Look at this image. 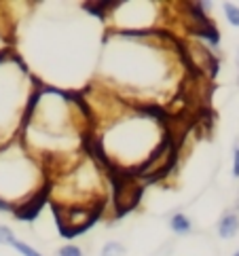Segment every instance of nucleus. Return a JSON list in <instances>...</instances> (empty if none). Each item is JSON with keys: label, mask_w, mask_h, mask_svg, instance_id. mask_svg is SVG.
<instances>
[{"label": "nucleus", "mask_w": 239, "mask_h": 256, "mask_svg": "<svg viewBox=\"0 0 239 256\" xmlns=\"http://www.w3.org/2000/svg\"><path fill=\"white\" fill-rule=\"evenodd\" d=\"M53 208L64 237H74L78 233H85L98 220L100 210H102V206H70V208L53 206Z\"/></svg>", "instance_id": "f257e3e1"}, {"label": "nucleus", "mask_w": 239, "mask_h": 256, "mask_svg": "<svg viewBox=\"0 0 239 256\" xmlns=\"http://www.w3.org/2000/svg\"><path fill=\"white\" fill-rule=\"evenodd\" d=\"M142 186L138 184V180L134 178H121V184L116 186V208L118 214H127L130 210H134L140 201Z\"/></svg>", "instance_id": "f03ea898"}, {"label": "nucleus", "mask_w": 239, "mask_h": 256, "mask_svg": "<svg viewBox=\"0 0 239 256\" xmlns=\"http://www.w3.org/2000/svg\"><path fill=\"white\" fill-rule=\"evenodd\" d=\"M239 233V218L235 214H224L218 222V235L222 240H231Z\"/></svg>", "instance_id": "7ed1b4c3"}, {"label": "nucleus", "mask_w": 239, "mask_h": 256, "mask_svg": "<svg viewBox=\"0 0 239 256\" xmlns=\"http://www.w3.org/2000/svg\"><path fill=\"white\" fill-rule=\"evenodd\" d=\"M170 226H172V231L176 233V235H188L192 231L190 218L186 214H182V212H176V214L170 218Z\"/></svg>", "instance_id": "20e7f679"}, {"label": "nucleus", "mask_w": 239, "mask_h": 256, "mask_svg": "<svg viewBox=\"0 0 239 256\" xmlns=\"http://www.w3.org/2000/svg\"><path fill=\"white\" fill-rule=\"evenodd\" d=\"M127 250L121 242H108L102 246V250H100V256H123Z\"/></svg>", "instance_id": "39448f33"}, {"label": "nucleus", "mask_w": 239, "mask_h": 256, "mask_svg": "<svg viewBox=\"0 0 239 256\" xmlns=\"http://www.w3.org/2000/svg\"><path fill=\"white\" fill-rule=\"evenodd\" d=\"M222 8H224L226 22L231 24V26H235V28H239V6L237 4H231V2H224Z\"/></svg>", "instance_id": "423d86ee"}, {"label": "nucleus", "mask_w": 239, "mask_h": 256, "mask_svg": "<svg viewBox=\"0 0 239 256\" xmlns=\"http://www.w3.org/2000/svg\"><path fill=\"white\" fill-rule=\"evenodd\" d=\"M17 237L13 233V228L8 224H0V246H11Z\"/></svg>", "instance_id": "0eeeda50"}, {"label": "nucleus", "mask_w": 239, "mask_h": 256, "mask_svg": "<svg viewBox=\"0 0 239 256\" xmlns=\"http://www.w3.org/2000/svg\"><path fill=\"white\" fill-rule=\"evenodd\" d=\"M11 246H13V248H15L17 252H20V254H24V256H42V254H40L38 250H34L32 246H28L26 242H20V240H15V242H13Z\"/></svg>", "instance_id": "6e6552de"}, {"label": "nucleus", "mask_w": 239, "mask_h": 256, "mask_svg": "<svg viewBox=\"0 0 239 256\" xmlns=\"http://www.w3.org/2000/svg\"><path fill=\"white\" fill-rule=\"evenodd\" d=\"M58 256H82V250L76 244H66L58 250Z\"/></svg>", "instance_id": "1a4fd4ad"}, {"label": "nucleus", "mask_w": 239, "mask_h": 256, "mask_svg": "<svg viewBox=\"0 0 239 256\" xmlns=\"http://www.w3.org/2000/svg\"><path fill=\"white\" fill-rule=\"evenodd\" d=\"M233 176L239 178V148L233 150Z\"/></svg>", "instance_id": "9d476101"}, {"label": "nucleus", "mask_w": 239, "mask_h": 256, "mask_svg": "<svg viewBox=\"0 0 239 256\" xmlns=\"http://www.w3.org/2000/svg\"><path fill=\"white\" fill-rule=\"evenodd\" d=\"M233 256H239V250H237V252H235V254H233Z\"/></svg>", "instance_id": "9b49d317"}, {"label": "nucleus", "mask_w": 239, "mask_h": 256, "mask_svg": "<svg viewBox=\"0 0 239 256\" xmlns=\"http://www.w3.org/2000/svg\"><path fill=\"white\" fill-rule=\"evenodd\" d=\"M237 64H239V56H237Z\"/></svg>", "instance_id": "f8f14e48"}]
</instances>
